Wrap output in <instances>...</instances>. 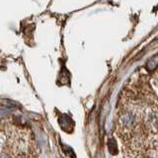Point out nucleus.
<instances>
[{
	"label": "nucleus",
	"instance_id": "obj_1",
	"mask_svg": "<svg viewBox=\"0 0 158 158\" xmlns=\"http://www.w3.org/2000/svg\"><path fill=\"white\" fill-rule=\"evenodd\" d=\"M137 115L133 111H126L120 118V126L123 130H131L137 123Z\"/></svg>",
	"mask_w": 158,
	"mask_h": 158
},
{
	"label": "nucleus",
	"instance_id": "obj_2",
	"mask_svg": "<svg viewBox=\"0 0 158 158\" xmlns=\"http://www.w3.org/2000/svg\"><path fill=\"white\" fill-rule=\"evenodd\" d=\"M148 123L149 126L154 130L155 131L158 132V115L154 113H151L149 117H148Z\"/></svg>",
	"mask_w": 158,
	"mask_h": 158
},
{
	"label": "nucleus",
	"instance_id": "obj_3",
	"mask_svg": "<svg viewBox=\"0 0 158 158\" xmlns=\"http://www.w3.org/2000/svg\"><path fill=\"white\" fill-rule=\"evenodd\" d=\"M155 84H156V86L158 87V72L156 73V76H155Z\"/></svg>",
	"mask_w": 158,
	"mask_h": 158
},
{
	"label": "nucleus",
	"instance_id": "obj_4",
	"mask_svg": "<svg viewBox=\"0 0 158 158\" xmlns=\"http://www.w3.org/2000/svg\"><path fill=\"white\" fill-rule=\"evenodd\" d=\"M0 158H8L6 155H1V156H0Z\"/></svg>",
	"mask_w": 158,
	"mask_h": 158
},
{
	"label": "nucleus",
	"instance_id": "obj_5",
	"mask_svg": "<svg viewBox=\"0 0 158 158\" xmlns=\"http://www.w3.org/2000/svg\"><path fill=\"white\" fill-rule=\"evenodd\" d=\"M149 158H154V157H149Z\"/></svg>",
	"mask_w": 158,
	"mask_h": 158
}]
</instances>
